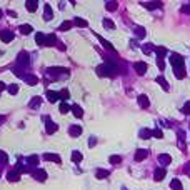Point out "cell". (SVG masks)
<instances>
[{
  "mask_svg": "<svg viewBox=\"0 0 190 190\" xmlns=\"http://www.w3.org/2000/svg\"><path fill=\"white\" fill-rule=\"evenodd\" d=\"M170 64L173 65V73L177 78H185L187 72H185V65H184V57L179 53H172L170 55Z\"/></svg>",
  "mask_w": 190,
  "mask_h": 190,
  "instance_id": "1",
  "label": "cell"
},
{
  "mask_svg": "<svg viewBox=\"0 0 190 190\" xmlns=\"http://www.w3.org/2000/svg\"><path fill=\"white\" fill-rule=\"evenodd\" d=\"M35 40H37V43H39V45H50V43L55 42L53 35H43V34H37Z\"/></svg>",
  "mask_w": 190,
  "mask_h": 190,
  "instance_id": "2",
  "label": "cell"
},
{
  "mask_svg": "<svg viewBox=\"0 0 190 190\" xmlns=\"http://www.w3.org/2000/svg\"><path fill=\"white\" fill-rule=\"evenodd\" d=\"M97 73L100 77H110L114 73V67H109V65H100V67H97Z\"/></svg>",
  "mask_w": 190,
  "mask_h": 190,
  "instance_id": "3",
  "label": "cell"
},
{
  "mask_svg": "<svg viewBox=\"0 0 190 190\" xmlns=\"http://www.w3.org/2000/svg\"><path fill=\"white\" fill-rule=\"evenodd\" d=\"M0 37H2V42H12L14 40V34H12L10 30H2L0 32Z\"/></svg>",
  "mask_w": 190,
  "mask_h": 190,
  "instance_id": "4",
  "label": "cell"
},
{
  "mask_svg": "<svg viewBox=\"0 0 190 190\" xmlns=\"http://www.w3.org/2000/svg\"><path fill=\"white\" fill-rule=\"evenodd\" d=\"M165 175H167V170H165V168H157L155 173H154V179L157 182H160V180H163Z\"/></svg>",
  "mask_w": 190,
  "mask_h": 190,
  "instance_id": "5",
  "label": "cell"
},
{
  "mask_svg": "<svg viewBox=\"0 0 190 190\" xmlns=\"http://www.w3.org/2000/svg\"><path fill=\"white\" fill-rule=\"evenodd\" d=\"M135 72H137L138 75H143V73L147 72V65L143 64V62H137V64H135Z\"/></svg>",
  "mask_w": 190,
  "mask_h": 190,
  "instance_id": "6",
  "label": "cell"
},
{
  "mask_svg": "<svg viewBox=\"0 0 190 190\" xmlns=\"http://www.w3.org/2000/svg\"><path fill=\"white\" fill-rule=\"evenodd\" d=\"M20 170L17 168V170H10L9 172V175H7V179H9V182H17L19 179H20V173H19Z\"/></svg>",
  "mask_w": 190,
  "mask_h": 190,
  "instance_id": "7",
  "label": "cell"
},
{
  "mask_svg": "<svg viewBox=\"0 0 190 190\" xmlns=\"http://www.w3.org/2000/svg\"><path fill=\"white\" fill-rule=\"evenodd\" d=\"M147 155H148V150H142V148H140V150L135 152V160H137V162H142Z\"/></svg>",
  "mask_w": 190,
  "mask_h": 190,
  "instance_id": "8",
  "label": "cell"
},
{
  "mask_svg": "<svg viewBox=\"0 0 190 190\" xmlns=\"http://www.w3.org/2000/svg\"><path fill=\"white\" fill-rule=\"evenodd\" d=\"M137 100H138V105L143 107V109H147V107L150 105V104H148V97H147V95H138Z\"/></svg>",
  "mask_w": 190,
  "mask_h": 190,
  "instance_id": "9",
  "label": "cell"
},
{
  "mask_svg": "<svg viewBox=\"0 0 190 190\" xmlns=\"http://www.w3.org/2000/svg\"><path fill=\"white\" fill-rule=\"evenodd\" d=\"M170 188L172 190H184V187H182V182L179 179H173L170 182Z\"/></svg>",
  "mask_w": 190,
  "mask_h": 190,
  "instance_id": "10",
  "label": "cell"
},
{
  "mask_svg": "<svg viewBox=\"0 0 190 190\" xmlns=\"http://www.w3.org/2000/svg\"><path fill=\"white\" fill-rule=\"evenodd\" d=\"M45 160H52V162H55V163H60L62 160H60V157L57 155V154H45Z\"/></svg>",
  "mask_w": 190,
  "mask_h": 190,
  "instance_id": "11",
  "label": "cell"
},
{
  "mask_svg": "<svg viewBox=\"0 0 190 190\" xmlns=\"http://www.w3.org/2000/svg\"><path fill=\"white\" fill-rule=\"evenodd\" d=\"M47 98H48L50 102H57V100L60 98V93H57V92H52V90H48V92H47Z\"/></svg>",
  "mask_w": 190,
  "mask_h": 190,
  "instance_id": "12",
  "label": "cell"
},
{
  "mask_svg": "<svg viewBox=\"0 0 190 190\" xmlns=\"http://www.w3.org/2000/svg\"><path fill=\"white\" fill-rule=\"evenodd\" d=\"M72 112H73V115H75V117H78V118L84 117V110H82V107H78V105H73V107H72Z\"/></svg>",
  "mask_w": 190,
  "mask_h": 190,
  "instance_id": "13",
  "label": "cell"
},
{
  "mask_svg": "<svg viewBox=\"0 0 190 190\" xmlns=\"http://www.w3.org/2000/svg\"><path fill=\"white\" fill-rule=\"evenodd\" d=\"M80 134H82V127H78V125L70 127V135H72V137H78Z\"/></svg>",
  "mask_w": 190,
  "mask_h": 190,
  "instance_id": "14",
  "label": "cell"
},
{
  "mask_svg": "<svg viewBox=\"0 0 190 190\" xmlns=\"http://www.w3.org/2000/svg\"><path fill=\"white\" fill-rule=\"evenodd\" d=\"M159 160H160V163H162V165H168V163L172 162L170 155H167V154H162V155L159 157Z\"/></svg>",
  "mask_w": 190,
  "mask_h": 190,
  "instance_id": "15",
  "label": "cell"
},
{
  "mask_svg": "<svg viewBox=\"0 0 190 190\" xmlns=\"http://www.w3.org/2000/svg\"><path fill=\"white\" fill-rule=\"evenodd\" d=\"M57 132V125L52 120H47V134H55Z\"/></svg>",
  "mask_w": 190,
  "mask_h": 190,
  "instance_id": "16",
  "label": "cell"
},
{
  "mask_svg": "<svg viewBox=\"0 0 190 190\" xmlns=\"http://www.w3.org/2000/svg\"><path fill=\"white\" fill-rule=\"evenodd\" d=\"M35 179L40 180V182H43L45 179H47V172H45V170H37L35 172Z\"/></svg>",
  "mask_w": 190,
  "mask_h": 190,
  "instance_id": "17",
  "label": "cell"
},
{
  "mask_svg": "<svg viewBox=\"0 0 190 190\" xmlns=\"http://www.w3.org/2000/svg\"><path fill=\"white\" fill-rule=\"evenodd\" d=\"M98 40H100V43L104 45V47L107 48V50H114V45L110 43V42H107V40L104 39V37H98Z\"/></svg>",
  "mask_w": 190,
  "mask_h": 190,
  "instance_id": "18",
  "label": "cell"
},
{
  "mask_svg": "<svg viewBox=\"0 0 190 190\" xmlns=\"http://www.w3.org/2000/svg\"><path fill=\"white\" fill-rule=\"evenodd\" d=\"M155 50H157V57H159V59H163V57L167 55V48L165 47H157Z\"/></svg>",
  "mask_w": 190,
  "mask_h": 190,
  "instance_id": "19",
  "label": "cell"
},
{
  "mask_svg": "<svg viewBox=\"0 0 190 190\" xmlns=\"http://www.w3.org/2000/svg\"><path fill=\"white\" fill-rule=\"evenodd\" d=\"M150 137H154V135H152V130L143 129L142 132H140V138H150Z\"/></svg>",
  "mask_w": 190,
  "mask_h": 190,
  "instance_id": "20",
  "label": "cell"
},
{
  "mask_svg": "<svg viewBox=\"0 0 190 190\" xmlns=\"http://www.w3.org/2000/svg\"><path fill=\"white\" fill-rule=\"evenodd\" d=\"M157 82H159L160 85L163 87V90H168V84H167V80H165V78L160 75V77H157Z\"/></svg>",
  "mask_w": 190,
  "mask_h": 190,
  "instance_id": "21",
  "label": "cell"
},
{
  "mask_svg": "<svg viewBox=\"0 0 190 190\" xmlns=\"http://www.w3.org/2000/svg\"><path fill=\"white\" fill-rule=\"evenodd\" d=\"M25 80H27V84H30V85H35L37 82H39V78H37L35 75H27V77H25Z\"/></svg>",
  "mask_w": 190,
  "mask_h": 190,
  "instance_id": "22",
  "label": "cell"
},
{
  "mask_svg": "<svg viewBox=\"0 0 190 190\" xmlns=\"http://www.w3.org/2000/svg\"><path fill=\"white\" fill-rule=\"evenodd\" d=\"M40 102H42V98H40V97H35V98H32V102H30V107H32V109H35V107H40Z\"/></svg>",
  "mask_w": 190,
  "mask_h": 190,
  "instance_id": "23",
  "label": "cell"
},
{
  "mask_svg": "<svg viewBox=\"0 0 190 190\" xmlns=\"http://www.w3.org/2000/svg\"><path fill=\"white\" fill-rule=\"evenodd\" d=\"M20 32H22V34H25V35H28V34H32V27L25 23V25L20 27Z\"/></svg>",
  "mask_w": 190,
  "mask_h": 190,
  "instance_id": "24",
  "label": "cell"
},
{
  "mask_svg": "<svg viewBox=\"0 0 190 190\" xmlns=\"http://www.w3.org/2000/svg\"><path fill=\"white\" fill-rule=\"evenodd\" d=\"M59 110H60L62 114H67L68 110H70V105H68V104H65V102H62L60 107H59Z\"/></svg>",
  "mask_w": 190,
  "mask_h": 190,
  "instance_id": "25",
  "label": "cell"
},
{
  "mask_svg": "<svg viewBox=\"0 0 190 190\" xmlns=\"http://www.w3.org/2000/svg\"><path fill=\"white\" fill-rule=\"evenodd\" d=\"M27 10L28 12H35L37 10V2H32V0H30V2H27Z\"/></svg>",
  "mask_w": 190,
  "mask_h": 190,
  "instance_id": "26",
  "label": "cell"
},
{
  "mask_svg": "<svg viewBox=\"0 0 190 190\" xmlns=\"http://www.w3.org/2000/svg\"><path fill=\"white\" fill-rule=\"evenodd\" d=\"M72 160H73V162H80V160H82V154H80V152H72Z\"/></svg>",
  "mask_w": 190,
  "mask_h": 190,
  "instance_id": "27",
  "label": "cell"
},
{
  "mask_svg": "<svg viewBox=\"0 0 190 190\" xmlns=\"http://www.w3.org/2000/svg\"><path fill=\"white\" fill-rule=\"evenodd\" d=\"M182 114H185V115H190V102H185V105L182 107Z\"/></svg>",
  "mask_w": 190,
  "mask_h": 190,
  "instance_id": "28",
  "label": "cell"
},
{
  "mask_svg": "<svg viewBox=\"0 0 190 190\" xmlns=\"http://www.w3.org/2000/svg\"><path fill=\"white\" fill-rule=\"evenodd\" d=\"M43 19L45 20H48V19H52V9H50V7H45V15H43Z\"/></svg>",
  "mask_w": 190,
  "mask_h": 190,
  "instance_id": "29",
  "label": "cell"
},
{
  "mask_svg": "<svg viewBox=\"0 0 190 190\" xmlns=\"http://www.w3.org/2000/svg\"><path fill=\"white\" fill-rule=\"evenodd\" d=\"M152 135H154V137H157V138H162V137H163V132L160 130V129H155V130H152Z\"/></svg>",
  "mask_w": 190,
  "mask_h": 190,
  "instance_id": "30",
  "label": "cell"
},
{
  "mask_svg": "<svg viewBox=\"0 0 190 190\" xmlns=\"http://www.w3.org/2000/svg\"><path fill=\"white\" fill-rule=\"evenodd\" d=\"M70 27H72V22H64L59 28H60V30H68Z\"/></svg>",
  "mask_w": 190,
  "mask_h": 190,
  "instance_id": "31",
  "label": "cell"
},
{
  "mask_svg": "<svg viewBox=\"0 0 190 190\" xmlns=\"http://www.w3.org/2000/svg\"><path fill=\"white\" fill-rule=\"evenodd\" d=\"M9 92H10L12 95H17V92H19V87H17V85H10V87H9Z\"/></svg>",
  "mask_w": 190,
  "mask_h": 190,
  "instance_id": "32",
  "label": "cell"
},
{
  "mask_svg": "<svg viewBox=\"0 0 190 190\" xmlns=\"http://www.w3.org/2000/svg\"><path fill=\"white\" fill-rule=\"evenodd\" d=\"M75 23H77L78 27H87V22H85L84 19H75Z\"/></svg>",
  "mask_w": 190,
  "mask_h": 190,
  "instance_id": "33",
  "label": "cell"
},
{
  "mask_svg": "<svg viewBox=\"0 0 190 190\" xmlns=\"http://www.w3.org/2000/svg\"><path fill=\"white\" fill-rule=\"evenodd\" d=\"M152 50H154V45H150V43L143 45V52H145V53H150Z\"/></svg>",
  "mask_w": 190,
  "mask_h": 190,
  "instance_id": "34",
  "label": "cell"
},
{
  "mask_svg": "<svg viewBox=\"0 0 190 190\" xmlns=\"http://www.w3.org/2000/svg\"><path fill=\"white\" fill-rule=\"evenodd\" d=\"M107 175H109V172H102V170L97 172V179H105Z\"/></svg>",
  "mask_w": 190,
  "mask_h": 190,
  "instance_id": "35",
  "label": "cell"
},
{
  "mask_svg": "<svg viewBox=\"0 0 190 190\" xmlns=\"http://www.w3.org/2000/svg\"><path fill=\"white\" fill-rule=\"evenodd\" d=\"M0 162H2V163L7 162V154H5V152H2V150H0Z\"/></svg>",
  "mask_w": 190,
  "mask_h": 190,
  "instance_id": "36",
  "label": "cell"
},
{
  "mask_svg": "<svg viewBox=\"0 0 190 190\" xmlns=\"http://www.w3.org/2000/svg\"><path fill=\"white\" fill-rule=\"evenodd\" d=\"M157 64H159V68H160V70L165 68V62H163V59H159V60H157Z\"/></svg>",
  "mask_w": 190,
  "mask_h": 190,
  "instance_id": "37",
  "label": "cell"
},
{
  "mask_svg": "<svg viewBox=\"0 0 190 190\" xmlns=\"http://www.w3.org/2000/svg\"><path fill=\"white\" fill-rule=\"evenodd\" d=\"M70 97V93L67 92V90H62L60 92V98H68Z\"/></svg>",
  "mask_w": 190,
  "mask_h": 190,
  "instance_id": "38",
  "label": "cell"
},
{
  "mask_svg": "<svg viewBox=\"0 0 190 190\" xmlns=\"http://www.w3.org/2000/svg\"><path fill=\"white\" fill-rule=\"evenodd\" d=\"M182 12H184V14H190V3H187V5L182 7Z\"/></svg>",
  "mask_w": 190,
  "mask_h": 190,
  "instance_id": "39",
  "label": "cell"
},
{
  "mask_svg": "<svg viewBox=\"0 0 190 190\" xmlns=\"http://www.w3.org/2000/svg\"><path fill=\"white\" fill-rule=\"evenodd\" d=\"M118 162H120V157H117V155H114L110 159V163H118Z\"/></svg>",
  "mask_w": 190,
  "mask_h": 190,
  "instance_id": "40",
  "label": "cell"
},
{
  "mask_svg": "<svg viewBox=\"0 0 190 190\" xmlns=\"http://www.w3.org/2000/svg\"><path fill=\"white\" fill-rule=\"evenodd\" d=\"M104 23H105V27H107V28H114L112 20H104Z\"/></svg>",
  "mask_w": 190,
  "mask_h": 190,
  "instance_id": "41",
  "label": "cell"
},
{
  "mask_svg": "<svg viewBox=\"0 0 190 190\" xmlns=\"http://www.w3.org/2000/svg\"><path fill=\"white\" fill-rule=\"evenodd\" d=\"M135 32H137V34H138L140 37H143V35H145V30H143V28H137Z\"/></svg>",
  "mask_w": 190,
  "mask_h": 190,
  "instance_id": "42",
  "label": "cell"
},
{
  "mask_svg": "<svg viewBox=\"0 0 190 190\" xmlns=\"http://www.w3.org/2000/svg\"><path fill=\"white\" fill-rule=\"evenodd\" d=\"M115 7H117V3H112V2L107 3V9H115Z\"/></svg>",
  "mask_w": 190,
  "mask_h": 190,
  "instance_id": "43",
  "label": "cell"
},
{
  "mask_svg": "<svg viewBox=\"0 0 190 190\" xmlns=\"http://www.w3.org/2000/svg\"><path fill=\"white\" fill-rule=\"evenodd\" d=\"M3 89H5V84H3V82H0V92H2Z\"/></svg>",
  "mask_w": 190,
  "mask_h": 190,
  "instance_id": "44",
  "label": "cell"
}]
</instances>
